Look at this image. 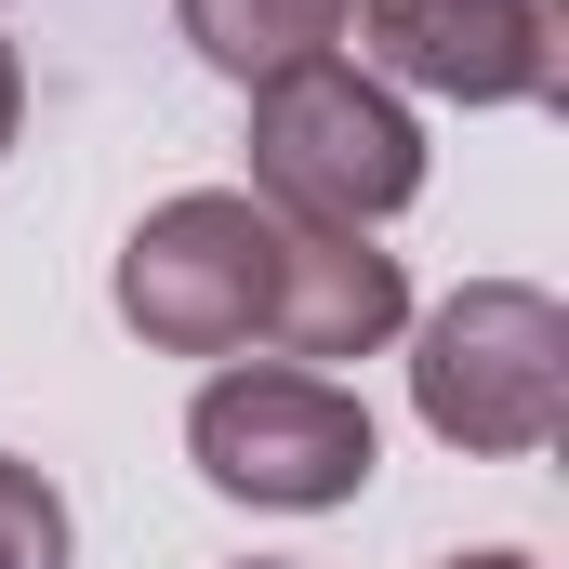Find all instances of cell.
Wrapping results in <instances>:
<instances>
[{
	"label": "cell",
	"mask_w": 569,
	"mask_h": 569,
	"mask_svg": "<svg viewBox=\"0 0 569 569\" xmlns=\"http://www.w3.org/2000/svg\"><path fill=\"white\" fill-rule=\"evenodd\" d=\"M120 318H133L159 358H371L398 345L411 279L398 252L371 239H331V226H291L239 186H186L159 199L120 252Z\"/></svg>",
	"instance_id": "cell-1"
},
{
	"label": "cell",
	"mask_w": 569,
	"mask_h": 569,
	"mask_svg": "<svg viewBox=\"0 0 569 569\" xmlns=\"http://www.w3.org/2000/svg\"><path fill=\"white\" fill-rule=\"evenodd\" d=\"M252 186L291 226H331V239H371L385 212L425 199V133L385 80H358L345 53L252 80Z\"/></svg>",
	"instance_id": "cell-2"
},
{
	"label": "cell",
	"mask_w": 569,
	"mask_h": 569,
	"mask_svg": "<svg viewBox=\"0 0 569 569\" xmlns=\"http://www.w3.org/2000/svg\"><path fill=\"white\" fill-rule=\"evenodd\" d=\"M411 411L450 450H543L569 425V305L530 279L450 291L411 345Z\"/></svg>",
	"instance_id": "cell-3"
},
{
	"label": "cell",
	"mask_w": 569,
	"mask_h": 569,
	"mask_svg": "<svg viewBox=\"0 0 569 569\" xmlns=\"http://www.w3.org/2000/svg\"><path fill=\"white\" fill-rule=\"evenodd\" d=\"M186 450H199V477L226 490V503H266V517H331V503H358L371 490V411L331 385V371H212L199 385V411H186Z\"/></svg>",
	"instance_id": "cell-4"
},
{
	"label": "cell",
	"mask_w": 569,
	"mask_h": 569,
	"mask_svg": "<svg viewBox=\"0 0 569 569\" xmlns=\"http://www.w3.org/2000/svg\"><path fill=\"white\" fill-rule=\"evenodd\" d=\"M345 27L371 40V67L450 107H543L569 80V40L543 0H358Z\"/></svg>",
	"instance_id": "cell-5"
},
{
	"label": "cell",
	"mask_w": 569,
	"mask_h": 569,
	"mask_svg": "<svg viewBox=\"0 0 569 569\" xmlns=\"http://www.w3.org/2000/svg\"><path fill=\"white\" fill-rule=\"evenodd\" d=\"M172 13H186V40H199L226 80H291V67H318V53L345 40L358 0H172Z\"/></svg>",
	"instance_id": "cell-6"
},
{
	"label": "cell",
	"mask_w": 569,
	"mask_h": 569,
	"mask_svg": "<svg viewBox=\"0 0 569 569\" xmlns=\"http://www.w3.org/2000/svg\"><path fill=\"white\" fill-rule=\"evenodd\" d=\"M0 569H67V490L0 450Z\"/></svg>",
	"instance_id": "cell-7"
},
{
	"label": "cell",
	"mask_w": 569,
	"mask_h": 569,
	"mask_svg": "<svg viewBox=\"0 0 569 569\" xmlns=\"http://www.w3.org/2000/svg\"><path fill=\"white\" fill-rule=\"evenodd\" d=\"M13 120H27V67H13V40H0V146H13Z\"/></svg>",
	"instance_id": "cell-8"
},
{
	"label": "cell",
	"mask_w": 569,
	"mask_h": 569,
	"mask_svg": "<svg viewBox=\"0 0 569 569\" xmlns=\"http://www.w3.org/2000/svg\"><path fill=\"white\" fill-rule=\"evenodd\" d=\"M450 569H530V557H503V543H490V557H450Z\"/></svg>",
	"instance_id": "cell-9"
},
{
	"label": "cell",
	"mask_w": 569,
	"mask_h": 569,
	"mask_svg": "<svg viewBox=\"0 0 569 569\" xmlns=\"http://www.w3.org/2000/svg\"><path fill=\"white\" fill-rule=\"evenodd\" d=\"M252 569H266V557H252Z\"/></svg>",
	"instance_id": "cell-10"
}]
</instances>
